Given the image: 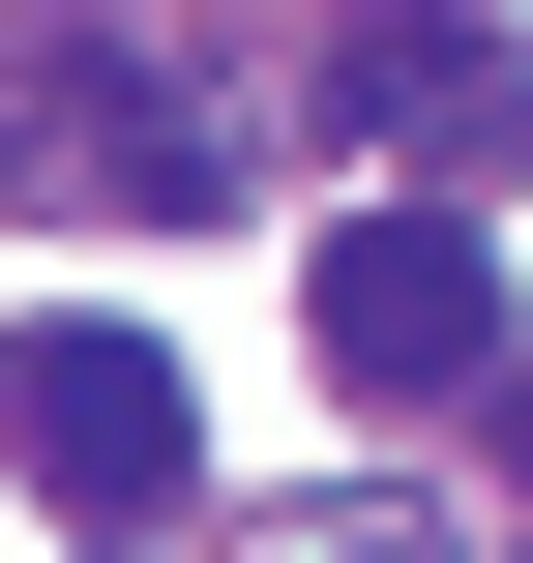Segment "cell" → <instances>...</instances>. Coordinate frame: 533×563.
I'll use <instances>...</instances> for the list:
<instances>
[{
    "mask_svg": "<svg viewBox=\"0 0 533 563\" xmlns=\"http://www.w3.org/2000/svg\"><path fill=\"white\" fill-rule=\"evenodd\" d=\"M326 563H415V534H326Z\"/></svg>",
    "mask_w": 533,
    "mask_h": 563,
    "instance_id": "5b68a950",
    "label": "cell"
},
{
    "mask_svg": "<svg viewBox=\"0 0 533 563\" xmlns=\"http://www.w3.org/2000/svg\"><path fill=\"white\" fill-rule=\"evenodd\" d=\"M0 445H30V505H59V534H148V505L208 475V416H178V356H148V327H30V356H0Z\"/></svg>",
    "mask_w": 533,
    "mask_h": 563,
    "instance_id": "7a4b0ae2",
    "label": "cell"
},
{
    "mask_svg": "<svg viewBox=\"0 0 533 563\" xmlns=\"http://www.w3.org/2000/svg\"><path fill=\"white\" fill-rule=\"evenodd\" d=\"M89 178H119V208H237V119H208V89H148V59H119V148H89Z\"/></svg>",
    "mask_w": 533,
    "mask_h": 563,
    "instance_id": "277c9868",
    "label": "cell"
},
{
    "mask_svg": "<svg viewBox=\"0 0 533 563\" xmlns=\"http://www.w3.org/2000/svg\"><path fill=\"white\" fill-rule=\"evenodd\" d=\"M326 386H356V416H475V386H504L475 208H326Z\"/></svg>",
    "mask_w": 533,
    "mask_h": 563,
    "instance_id": "6da1fadb",
    "label": "cell"
},
{
    "mask_svg": "<svg viewBox=\"0 0 533 563\" xmlns=\"http://www.w3.org/2000/svg\"><path fill=\"white\" fill-rule=\"evenodd\" d=\"M386 30H415V0H386Z\"/></svg>",
    "mask_w": 533,
    "mask_h": 563,
    "instance_id": "8992f818",
    "label": "cell"
},
{
    "mask_svg": "<svg viewBox=\"0 0 533 563\" xmlns=\"http://www.w3.org/2000/svg\"><path fill=\"white\" fill-rule=\"evenodd\" d=\"M326 119H356V148H415V208L533 178V89L475 59V30H445V0H415V30H356V59H326Z\"/></svg>",
    "mask_w": 533,
    "mask_h": 563,
    "instance_id": "3957f363",
    "label": "cell"
}]
</instances>
